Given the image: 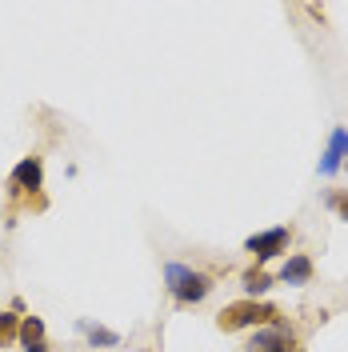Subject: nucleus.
<instances>
[{
  "label": "nucleus",
  "instance_id": "1a4fd4ad",
  "mask_svg": "<svg viewBox=\"0 0 348 352\" xmlns=\"http://www.w3.org/2000/svg\"><path fill=\"white\" fill-rule=\"evenodd\" d=\"M244 288H248V296H261V292L272 288V276L261 272V268H252V272H244Z\"/></svg>",
  "mask_w": 348,
  "mask_h": 352
},
{
  "label": "nucleus",
  "instance_id": "39448f33",
  "mask_svg": "<svg viewBox=\"0 0 348 352\" xmlns=\"http://www.w3.org/2000/svg\"><path fill=\"white\" fill-rule=\"evenodd\" d=\"M12 188L17 192H36L41 188V160L36 156H28V160H21L12 168Z\"/></svg>",
  "mask_w": 348,
  "mask_h": 352
},
{
  "label": "nucleus",
  "instance_id": "0eeeda50",
  "mask_svg": "<svg viewBox=\"0 0 348 352\" xmlns=\"http://www.w3.org/2000/svg\"><path fill=\"white\" fill-rule=\"evenodd\" d=\"M308 276H312V261L308 256H288V264L281 268L284 285H308Z\"/></svg>",
  "mask_w": 348,
  "mask_h": 352
},
{
  "label": "nucleus",
  "instance_id": "f257e3e1",
  "mask_svg": "<svg viewBox=\"0 0 348 352\" xmlns=\"http://www.w3.org/2000/svg\"><path fill=\"white\" fill-rule=\"evenodd\" d=\"M164 280H168V292H173L180 305H200L208 292H213V280L204 272H193L184 264H168L164 268Z\"/></svg>",
  "mask_w": 348,
  "mask_h": 352
},
{
  "label": "nucleus",
  "instance_id": "f8f14e48",
  "mask_svg": "<svg viewBox=\"0 0 348 352\" xmlns=\"http://www.w3.org/2000/svg\"><path fill=\"white\" fill-rule=\"evenodd\" d=\"M328 204H332V208L348 220V192H328Z\"/></svg>",
  "mask_w": 348,
  "mask_h": 352
},
{
  "label": "nucleus",
  "instance_id": "9d476101",
  "mask_svg": "<svg viewBox=\"0 0 348 352\" xmlns=\"http://www.w3.org/2000/svg\"><path fill=\"white\" fill-rule=\"evenodd\" d=\"M80 329H85V336L88 340H92V344H105V349H116V344H120V336H116V332H109V329H96V324H80Z\"/></svg>",
  "mask_w": 348,
  "mask_h": 352
},
{
  "label": "nucleus",
  "instance_id": "7ed1b4c3",
  "mask_svg": "<svg viewBox=\"0 0 348 352\" xmlns=\"http://www.w3.org/2000/svg\"><path fill=\"white\" fill-rule=\"evenodd\" d=\"M244 352H296V336H292V329H284V324H272V329L257 332L244 344Z\"/></svg>",
  "mask_w": 348,
  "mask_h": 352
},
{
  "label": "nucleus",
  "instance_id": "423d86ee",
  "mask_svg": "<svg viewBox=\"0 0 348 352\" xmlns=\"http://www.w3.org/2000/svg\"><path fill=\"white\" fill-rule=\"evenodd\" d=\"M345 156H348V132L336 129V132H332V144H328L325 160H320V176H332L336 168H340V160H345Z\"/></svg>",
  "mask_w": 348,
  "mask_h": 352
},
{
  "label": "nucleus",
  "instance_id": "20e7f679",
  "mask_svg": "<svg viewBox=\"0 0 348 352\" xmlns=\"http://www.w3.org/2000/svg\"><path fill=\"white\" fill-rule=\"evenodd\" d=\"M288 236H292L288 228H268V232H261V236H248V244H244V248H248V252L264 264V261H272L276 252H284Z\"/></svg>",
  "mask_w": 348,
  "mask_h": 352
},
{
  "label": "nucleus",
  "instance_id": "f03ea898",
  "mask_svg": "<svg viewBox=\"0 0 348 352\" xmlns=\"http://www.w3.org/2000/svg\"><path fill=\"white\" fill-rule=\"evenodd\" d=\"M276 308L272 305H261V300H237L228 305L224 312L217 316V324L224 332H237V329H248V324H276Z\"/></svg>",
  "mask_w": 348,
  "mask_h": 352
},
{
  "label": "nucleus",
  "instance_id": "9b49d317",
  "mask_svg": "<svg viewBox=\"0 0 348 352\" xmlns=\"http://www.w3.org/2000/svg\"><path fill=\"white\" fill-rule=\"evenodd\" d=\"M21 336V324H17V316L12 312H0V349L8 344V340H17Z\"/></svg>",
  "mask_w": 348,
  "mask_h": 352
},
{
  "label": "nucleus",
  "instance_id": "6e6552de",
  "mask_svg": "<svg viewBox=\"0 0 348 352\" xmlns=\"http://www.w3.org/2000/svg\"><path fill=\"white\" fill-rule=\"evenodd\" d=\"M21 340L28 344V349L44 344V320H41V316H24V320H21Z\"/></svg>",
  "mask_w": 348,
  "mask_h": 352
}]
</instances>
